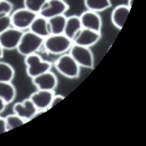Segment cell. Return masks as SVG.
<instances>
[{
    "instance_id": "3957f363",
    "label": "cell",
    "mask_w": 146,
    "mask_h": 146,
    "mask_svg": "<svg viewBox=\"0 0 146 146\" xmlns=\"http://www.w3.org/2000/svg\"><path fill=\"white\" fill-rule=\"evenodd\" d=\"M55 68L61 75L69 78H76L80 76V67L70 54H64L56 60Z\"/></svg>"
},
{
    "instance_id": "e0dca14e",
    "label": "cell",
    "mask_w": 146,
    "mask_h": 146,
    "mask_svg": "<svg viewBox=\"0 0 146 146\" xmlns=\"http://www.w3.org/2000/svg\"><path fill=\"white\" fill-rule=\"evenodd\" d=\"M67 17L65 15L53 16L48 19L50 35H61L64 32Z\"/></svg>"
},
{
    "instance_id": "d4e9b609",
    "label": "cell",
    "mask_w": 146,
    "mask_h": 146,
    "mask_svg": "<svg viewBox=\"0 0 146 146\" xmlns=\"http://www.w3.org/2000/svg\"><path fill=\"white\" fill-rule=\"evenodd\" d=\"M64 99V97L61 96V95H57V96H53L52 99V102H50V108H53L55 105H57L58 103H60L61 100Z\"/></svg>"
},
{
    "instance_id": "7a4b0ae2",
    "label": "cell",
    "mask_w": 146,
    "mask_h": 146,
    "mask_svg": "<svg viewBox=\"0 0 146 146\" xmlns=\"http://www.w3.org/2000/svg\"><path fill=\"white\" fill-rule=\"evenodd\" d=\"M72 41L61 35H50L43 41V44L48 52L52 54H61L69 50L72 45Z\"/></svg>"
},
{
    "instance_id": "8992f818",
    "label": "cell",
    "mask_w": 146,
    "mask_h": 146,
    "mask_svg": "<svg viewBox=\"0 0 146 146\" xmlns=\"http://www.w3.org/2000/svg\"><path fill=\"white\" fill-rule=\"evenodd\" d=\"M37 15V14L26 9L25 7L17 9L13 12L12 15H10L11 25L22 31L29 29L31 24Z\"/></svg>"
},
{
    "instance_id": "2e32d148",
    "label": "cell",
    "mask_w": 146,
    "mask_h": 146,
    "mask_svg": "<svg viewBox=\"0 0 146 146\" xmlns=\"http://www.w3.org/2000/svg\"><path fill=\"white\" fill-rule=\"evenodd\" d=\"M81 28L82 25H81L80 16L77 15L70 16V17H67L66 19L63 35L69 39H70L71 41H73V39H74V37L77 35V33L80 32Z\"/></svg>"
},
{
    "instance_id": "f1b7e54d",
    "label": "cell",
    "mask_w": 146,
    "mask_h": 146,
    "mask_svg": "<svg viewBox=\"0 0 146 146\" xmlns=\"http://www.w3.org/2000/svg\"><path fill=\"white\" fill-rule=\"evenodd\" d=\"M133 1H134V0H128V5H128V7H130V8L132 7V5H133Z\"/></svg>"
},
{
    "instance_id": "44dd1931",
    "label": "cell",
    "mask_w": 146,
    "mask_h": 146,
    "mask_svg": "<svg viewBox=\"0 0 146 146\" xmlns=\"http://www.w3.org/2000/svg\"><path fill=\"white\" fill-rule=\"evenodd\" d=\"M5 125H7V131L9 130H12V129H15V128H17L21 125H25L26 123V121L20 117L19 115H9L8 116H7L5 118Z\"/></svg>"
},
{
    "instance_id": "5bb4252c",
    "label": "cell",
    "mask_w": 146,
    "mask_h": 146,
    "mask_svg": "<svg viewBox=\"0 0 146 146\" xmlns=\"http://www.w3.org/2000/svg\"><path fill=\"white\" fill-rule=\"evenodd\" d=\"M29 30L43 39H45L50 35L48 19L40 15H38L33 21L29 27Z\"/></svg>"
},
{
    "instance_id": "9c48e42d",
    "label": "cell",
    "mask_w": 146,
    "mask_h": 146,
    "mask_svg": "<svg viewBox=\"0 0 146 146\" xmlns=\"http://www.w3.org/2000/svg\"><path fill=\"white\" fill-rule=\"evenodd\" d=\"M101 38L100 32H96L93 30L81 28L77 33V35L73 39L72 42L77 45H80L84 47H90L96 44Z\"/></svg>"
},
{
    "instance_id": "4fadbf2b",
    "label": "cell",
    "mask_w": 146,
    "mask_h": 146,
    "mask_svg": "<svg viewBox=\"0 0 146 146\" xmlns=\"http://www.w3.org/2000/svg\"><path fill=\"white\" fill-rule=\"evenodd\" d=\"M13 110L15 115H19L27 122L33 119V116L37 111V108L32 102V100L28 98L24 100L23 103H15L14 105Z\"/></svg>"
},
{
    "instance_id": "277c9868",
    "label": "cell",
    "mask_w": 146,
    "mask_h": 146,
    "mask_svg": "<svg viewBox=\"0 0 146 146\" xmlns=\"http://www.w3.org/2000/svg\"><path fill=\"white\" fill-rule=\"evenodd\" d=\"M25 63L26 66L27 75L30 78H35L50 70L52 64L49 61L43 60L40 56L36 53H33L25 56Z\"/></svg>"
},
{
    "instance_id": "83f0119b",
    "label": "cell",
    "mask_w": 146,
    "mask_h": 146,
    "mask_svg": "<svg viewBox=\"0 0 146 146\" xmlns=\"http://www.w3.org/2000/svg\"><path fill=\"white\" fill-rule=\"evenodd\" d=\"M4 55V49L1 45V43H0V58H2Z\"/></svg>"
},
{
    "instance_id": "9a60e30c",
    "label": "cell",
    "mask_w": 146,
    "mask_h": 146,
    "mask_svg": "<svg viewBox=\"0 0 146 146\" xmlns=\"http://www.w3.org/2000/svg\"><path fill=\"white\" fill-rule=\"evenodd\" d=\"M130 7L126 5H120L113 10L111 15V20L113 25L117 28V29H122L125 21L127 19V16L130 12Z\"/></svg>"
},
{
    "instance_id": "d6986e66",
    "label": "cell",
    "mask_w": 146,
    "mask_h": 146,
    "mask_svg": "<svg viewBox=\"0 0 146 146\" xmlns=\"http://www.w3.org/2000/svg\"><path fill=\"white\" fill-rule=\"evenodd\" d=\"M85 7L88 10L94 12H102L111 7L110 0H84Z\"/></svg>"
},
{
    "instance_id": "ffe728a7",
    "label": "cell",
    "mask_w": 146,
    "mask_h": 146,
    "mask_svg": "<svg viewBox=\"0 0 146 146\" xmlns=\"http://www.w3.org/2000/svg\"><path fill=\"white\" fill-rule=\"evenodd\" d=\"M15 77V70L7 62H0V82H11Z\"/></svg>"
},
{
    "instance_id": "ba28073f",
    "label": "cell",
    "mask_w": 146,
    "mask_h": 146,
    "mask_svg": "<svg viewBox=\"0 0 146 146\" xmlns=\"http://www.w3.org/2000/svg\"><path fill=\"white\" fill-rule=\"evenodd\" d=\"M69 10V5L65 0H47L39 15L47 19L60 15H65Z\"/></svg>"
},
{
    "instance_id": "52a82bcc",
    "label": "cell",
    "mask_w": 146,
    "mask_h": 146,
    "mask_svg": "<svg viewBox=\"0 0 146 146\" xmlns=\"http://www.w3.org/2000/svg\"><path fill=\"white\" fill-rule=\"evenodd\" d=\"M24 32L15 27H9L8 29L0 33V43L4 50H12L17 48Z\"/></svg>"
},
{
    "instance_id": "8fae6325",
    "label": "cell",
    "mask_w": 146,
    "mask_h": 146,
    "mask_svg": "<svg viewBox=\"0 0 146 146\" xmlns=\"http://www.w3.org/2000/svg\"><path fill=\"white\" fill-rule=\"evenodd\" d=\"M82 28L93 30L96 32H100L102 27V20L100 15L91 10H87L80 15Z\"/></svg>"
},
{
    "instance_id": "ac0fdd59",
    "label": "cell",
    "mask_w": 146,
    "mask_h": 146,
    "mask_svg": "<svg viewBox=\"0 0 146 146\" xmlns=\"http://www.w3.org/2000/svg\"><path fill=\"white\" fill-rule=\"evenodd\" d=\"M16 96L15 88L11 82H0V98L5 103L10 104L13 102Z\"/></svg>"
},
{
    "instance_id": "603a6c76",
    "label": "cell",
    "mask_w": 146,
    "mask_h": 146,
    "mask_svg": "<svg viewBox=\"0 0 146 146\" xmlns=\"http://www.w3.org/2000/svg\"><path fill=\"white\" fill-rule=\"evenodd\" d=\"M13 10V5L7 0H0V15H10Z\"/></svg>"
},
{
    "instance_id": "5b68a950",
    "label": "cell",
    "mask_w": 146,
    "mask_h": 146,
    "mask_svg": "<svg viewBox=\"0 0 146 146\" xmlns=\"http://www.w3.org/2000/svg\"><path fill=\"white\" fill-rule=\"evenodd\" d=\"M70 55L75 60L80 67L92 69L94 66V56L88 47H84L72 43L70 48Z\"/></svg>"
},
{
    "instance_id": "cb8c5ba5",
    "label": "cell",
    "mask_w": 146,
    "mask_h": 146,
    "mask_svg": "<svg viewBox=\"0 0 146 146\" xmlns=\"http://www.w3.org/2000/svg\"><path fill=\"white\" fill-rule=\"evenodd\" d=\"M11 18L10 15H0V33H2L4 31L11 27Z\"/></svg>"
},
{
    "instance_id": "4316f807",
    "label": "cell",
    "mask_w": 146,
    "mask_h": 146,
    "mask_svg": "<svg viewBox=\"0 0 146 146\" xmlns=\"http://www.w3.org/2000/svg\"><path fill=\"white\" fill-rule=\"evenodd\" d=\"M5 106H7V103H5V101H4L1 98H0V114H1L2 112L5 110Z\"/></svg>"
},
{
    "instance_id": "30bf717a",
    "label": "cell",
    "mask_w": 146,
    "mask_h": 146,
    "mask_svg": "<svg viewBox=\"0 0 146 146\" xmlns=\"http://www.w3.org/2000/svg\"><path fill=\"white\" fill-rule=\"evenodd\" d=\"M32 80L33 84L37 88V89H41V90L53 91L58 84L57 78L50 70L33 78Z\"/></svg>"
},
{
    "instance_id": "7c38bea8",
    "label": "cell",
    "mask_w": 146,
    "mask_h": 146,
    "mask_svg": "<svg viewBox=\"0 0 146 146\" xmlns=\"http://www.w3.org/2000/svg\"><path fill=\"white\" fill-rule=\"evenodd\" d=\"M53 96H54L53 91L38 89L36 92L31 95L29 98L32 100V102L35 106V108L37 109L46 111L47 109L50 108V102H52Z\"/></svg>"
},
{
    "instance_id": "6da1fadb",
    "label": "cell",
    "mask_w": 146,
    "mask_h": 146,
    "mask_svg": "<svg viewBox=\"0 0 146 146\" xmlns=\"http://www.w3.org/2000/svg\"><path fill=\"white\" fill-rule=\"evenodd\" d=\"M43 38L38 36L33 32H26L23 33V36L21 38L16 50L21 55L25 57L27 55L36 53L37 50L43 44Z\"/></svg>"
},
{
    "instance_id": "484cf974",
    "label": "cell",
    "mask_w": 146,
    "mask_h": 146,
    "mask_svg": "<svg viewBox=\"0 0 146 146\" xmlns=\"http://www.w3.org/2000/svg\"><path fill=\"white\" fill-rule=\"evenodd\" d=\"M7 131V125H5V118H3L2 116H0V134L4 133Z\"/></svg>"
},
{
    "instance_id": "7402d4cb",
    "label": "cell",
    "mask_w": 146,
    "mask_h": 146,
    "mask_svg": "<svg viewBox=\"0 0 146 146\" xmlns=\"http://www.w3.org/2000/svg\"><path fill=\"white\" fill-rule=\"evenodd\" d=\"M47 0H24L25 7L32 12L39 15Z\"/></svg>"
}]
</instances>
